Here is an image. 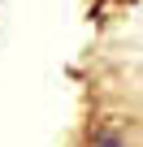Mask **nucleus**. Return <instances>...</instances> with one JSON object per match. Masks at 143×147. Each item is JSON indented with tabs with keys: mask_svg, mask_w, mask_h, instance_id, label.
Returning <instances> with one entry per match:
<instances>
[{
	"mask_svg": "<svg viewBox=\"0 0 143 147\" xmlns=\"http://www.w3.org/2000/svg\"><path fill=\"white\" fill-rule=\"evenodd\" d=\"M96 147H117V143H113V138H100V143H96Z\"/></svg>",
	"mask_w": 143,
	"mask_h": 147,
	"instance_id": "nucleus-1",
	"label": "nucleus"
}]
</instances>
